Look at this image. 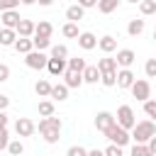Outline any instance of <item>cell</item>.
<instances>
[{"mask_svg": "<svg viewBox=\"0 0 156 156\" xmlns=\"http://www.w3.org/2000/svg\"><path fill=\"white\" fill-rule=\"evenodd\" d=\"M129 90H132V95H134L139 102H146V100L151 98V83H149L146 78H136Z\"/></svg>", "mask_w": 156, "mask_h": 156, "instance_id": "6", "label": "cell"}, {"mask_svg": "<svg viewBox=\"0 0 156 156\" xmlns=\"http://www.w3.org/2000/svg\"><path fill=\"white\" fill-rule=\"evenodd\" d=\"M144 73H146V78H156V58H149L144 63Z\"/></svg>", "mask_w": 156, "mask_h": 156, "instance_id": "37", "label": "cell"}, {"mask_svg": "<svg viewBox=\"0 0 156 156\" xmlns=\"http://www.w3.org/2000/svg\"><path fill=\"white\" fill-rule=\"evenodd\" d=\"M24 63H27V68H34V71H41V68H46V63H49V56L44 54V51H29V54H24Z\"/></svg>", "mask_w": 156, "mask_h": 156, "instance_id": "5", "label": "cell"}, {"mask_svg": "<svg viewBox=\"0 0 156 156\" xmlns=\"http://www.w3.org/2000/svg\"><path fill=\"white\" fill-rule=\"evenodd\" d=\"M105 136L110 139V144H117V146H127V144L132 141V132H129V129H124V127H119L117 122L105 132Z\"/></svg>", "mask_w": 156, "mask_h": 156, "instance_id": "3", "label": "cell"}, {"mask_svg": "<svg viewBox=\"0 0 156 156\" xmlns=\"http://www.w3.org/2000/svg\"><path fill=\"white\" fill-rule=\"evenodd\" d=\"M10 80V66L7 63H0V83Z\"/></svg>", "mask_w": 156, "mask_h": 156, "instance_id": "42", "label": "cell"}, {"mask_svg": "<svg viewBox=\"0 0 156 156\" xmlns=\"http://www.w3.org/2000/svg\"><path fill=\"white\" fill-rule=\"evenodd\" d=\"M134 80H136V76L132 73V68H119V71H117V88L127 90V88L134 85Z\"/></svg>", "mask_w": 156, "mask_h": 156, "instance_id": "9", "label": "cell"}, {"mask_svg": "<svg viewBox=\"0 0 156 156\" xmlns=\"http://www.w3.org/2000/svg\"><path fill=\"white\" fill-rule=\"evenodd\" d=\"M98 49H100L102 54H112V51H117V39H115L112 34H105V37L98 39Z\"/></svg>", "mask_w": 156, "mask_h": 156, "instance_id": "13", "label": "cell"}, {"mask_svg": "<svg viewBox=\"0 0 156 156\" xmlns=\"http://www.w3.org/2000/svg\"><path fill=\"white\" fill-rule=\"evenodd\" d=\"M37 110H39V115H41V117H51L56 107H54V102H51V100H41Z\"/></svg>", "mask_w": 156, "mask_h": 156, "instance_id": "33", "label": "cell"}, {"mask_svg": "<svg viewBox=\"0 0 156 156\" xmlns=\"http://www.w3.org/2000/svg\"><path fill=\"white\" fill-rule=\"evenodd\" d=\"M0 20H2V27H10V29H17V24H20V12L17 10H5V12H0Z\"/></svg>", "mask_w": 156, "mask_h": 156, "instance_id": "12", "label": "cell"}, {"mask_svg": "<svg viewBox=\"0 0 156 156\" xmlns=\"http://www.w3.org/2000/svg\"><path fill=\"white\" fill-rule=\"evenodd\" d=\"M66 63H68V68H71V71H78V73H83V71H85V66H88V63H85V58H80V56L68 58Z\"/></svg>", "mask_w": 156, "mask_h": 156, "instance_id": "32", "label": "cell"}, {"mask_svg": "<svg viewBox=\"0 0 156 156\" xmlns=\"http://www.w3.org/2000/svg\"><path fill=\"white\" fill-rule=\"evenodd\" d=\"M129 156H154L151 154V149H149V144H132V151H129Z\"/></svg>", "mask_w": 156, "mask_h": 156, "instance_id": "30", "label": "cell"}, {"mask_svg": "<svg viewBox=\"0 0 156 156\" xmlns=\"http://www.w3.org/2000/svg\"><path fill=\"white\" fill-rule=\"evenodd\" d=\"M156 134V122L154 119H141V122H136L134 124V129H132V141H136V144H149V139Z\"/></svg>", "mask_w": 156, "mask_h": 156, "instance_id": "2", "label": "cell"}, {"mask_svg": "<svg viewBox=\"0 0 156 156\" xmlns=\"http://www.w3.org/2000/svg\"><path fill=\"white\" fill-rule=\"evenodd\" d=\"M115 119H117V124L119 127H124V129H134V124H136V117H134V110L129 107V105H119L117 107V115H115Z\"/></svg>", "mask_w": 156, "mask_h": 156, "instance_id": "4", "label": "cell"}, {"mask_svg": "<svg viewBox=\"0 0 156 156\" xmlns=\"http://www.w3.org/2000/svg\"><path fill=\"white\" fill-rule=\"evenodd\" d=\"M149 149H151V154H156V134L149 139Z\"/></svg>", "mask_w": 156, "mask_h": 156, "instance_id": "45", "label": "cell"}, {"mask_svg": "<svg viewBox=\"0 0 156 156\" xmlns=\"http://www.w3.org/2000/svg\"><path fill=\"white\" fill-rule=\"evenodd\" d=\"M22 5H37V0H22Z\"/></svg>", "mask_w": 156, "mask_h": 156, "instance_id": "49", "label": "cell"}, {"mask_svg": "<svg viewBox=\"0 0 156 156\" xmlns=\"http://www.w3.org/2000/svg\"><path fill=\"white\" fill-rule=\"evenodd\" d=\"M115 58H117V66H119V68H132V63L136 61V54H134L132 49H119Z\"/></svg>", "mask_w": 156, "mask_h": 156, "instance_id": "10", "label": "cell"}, {"mask_svg": "<svg viewBox=\"0 0 156 156\" xmlns=\"http://www.w3.org/2000/svg\"><path fill=\"white\" fill-rule=\"evenodd\" d=\"M34 34H39V37H51V34H54V24H51V22H46V20H39V22H37Z\"/></svg>", "mask_w": 156, "mask_h": 156, "instance_id": "24", "label": "cell"}, {"mask_svg": "<svg viewBox=\"0 0 156 156\" xmlns=\"http://www.w3.org/2000/svg\"><path fill=\"white\" fill-rule=\"evenodd\" d=\"M88 156H105V151H100V149H93V151H88Z\"/></svg>", "mask_w": 156, "mask_h": 156, "instance_id": "48", "label": "cell"}, {"mask_svg": "<svg viewBox=\"0 0 156 156\" xmlns=\"http://www.w3.org/2000/svg\"><path fill=\"white\" fill-rule=\"evenodd\" d=\"M102 78V73H100V68L98 66H85V71H83V83H98Z\"/></svg>", "mask_w": 156, "mask_h": 156, "instance_id": "20", "label": "cell"}, {"mask_svg": "<svg viewBox=\"0 0 156 156\" xmlns=\"http://www.w3.org/2000/svg\"><path fill=\"white\" fill-rule=\"evenodd\" d=\"M34 29H37V22H32V20H20V24H17V34L20 37H34Z\"/></svg>", "mask_w": 156, "mask_h": 156, "instance_id": "17", "label": "cell"}, {"mask_svg": "<svg viewBox=\"0 0 156 156\" xmlns=\"http://www.w3.org/2000/svg\"><path fill=\"white\" fill-rule=\"evenodd\" d=\"M15 51H17V54H29V51H34V41H32V37H17V41H15Z\"/></svg>", "mask_w": 156, "mask_h": 156, "instance_id": "18", "label": "cell"}, {"mask_svg": "<svg viewBox=\"0 0 156 156\" xmlns=\"http://www.w3.org/2000/svg\"><path fill=\"white\" fill-rule=\"evenodd\" d=\"M83 15H85V7H80L78 2L71 5V7H66V20H68V22H80Z\"/></svg>", "mask_w": 156, "mask_h": 156, "instance_id": "19", "label": "cell"}, {"mask_svg": "<svg viewBox=\"0 0 156 156\" xmlns=\"http://www.w3.org/2000/svg\"><path fill=\"white\" fill-rule=\"evenodd\" d=\"M51 88H54V85H51L49 80H44V78L34 83V93H37L39 98H49V95H51Z\"/></svg>", "mask_w": 156, "mask_h": 156, "instance_id": "23", "label": "cell"}, {"mask_svg": "<svg viewBox=\"0 0 156 156\" xmlns=\"http://www.w3.org/2000/svg\"><path fill=\"white\" fill-rule=\"evenodd\" d=\"M144 115L156 122V98H149V100L144 102Z\"/></svg>", "mask_w": 156, "mask_h": 156, "instance_id": "34", "label": "cell"}, {"mask_svg": "<svg viewBox=\"0 0 156 156\" xmlns=\"http://www.w3.org/2000/svg\"><path fill=\"white\" fill-rule=\"evenodd\" d=\"M37 129H39V134H41V139H44L46 144H56V141L61 139V119L54 117V115L39 119Z\"/></svg>", "mask_w": 156, "mask_h": 156, "instance_id": "1", "label": "cell"}, {"mask_svg": "<svg viewBox=\"0 0 156 156\" xmlns=\"http://www.w3.org/2000/svg\"><path fill=\"white\" fill-rule=\"evenodd\" d=\"M119 7V0H100L98 2V10L102 12V15H110V12H115Z\"/></svg>", "mask_w": 156, "mask_h": 156, "instance_id": "28", "label": "cell"}, {"mask_svg": "<svg viewBox=\"0 0 156 156\" xmlns=\"http://www.w3.org/2000/svg\"><path fill=\"white\" fill-rule=\"evenodd\" d=\"M0 127H7V115L0 110Z\"/></svg>", "mask_w": 156, "mask_h": 156, "instance_id": "46", "label": "cell"}, {"mask_svg": "<svg viewBox=\"0 0 156 156\" xmlns=\"http://www.w3.org/2000/svg\"><path fill=\"white\" fill-rule=\"evenodd\" d=\"M68 68V63H66V58H51L49 56V63H46V71L51 73V76H63V71Z\"/></svg>", "mask_w": 156, "mask_h": 156, "instance_id": "14", "label": "cell"}, {"mask_svg": "<svg viewBox=\"0 0 156 156\" xmlns=\"http://www.w3.org/2000/svg\"><path fill=\"white\" fill-rule=\"evenodd\" d=\"M154 39H156V29H154Z\"/></svg>", "mask_w": 156, "mask_h": 156, "instance_id": "51", "label": "cell"}, {"mask_svg": "<svg viewBox=\"0 0 156 156\" xmlns=\"http://www.w3.org/2000/svg\"><path fill=\"white\" fill-rule=\"evenodd\" d=\"M68 90H71V88H68L66 83H56V85L51 88V95H49V98H51V100H58V102H63V100L68 98Z\"/></svg>", "mask_w": 156, "mask_h": 156, "instance_id": "21", "label": "cell"}, {"mask_svg": "<svg viewBox=\"0 0 156 156\" xmlns=\"http://www.w3.org/2000/svg\"><path fill=\"white\" fill-rule=\"evenodd\" d=\"M7 151H10L12 156H22V154H24V144H22L20 139H15V141L10 139V144H7Z\"/></svg>", "mask_w": 156, "mask_h": 156, "instance_id": "36", "label": "cell"}, {"mask_svg": "<svg viewBox=\"0 0 156 156\" xmlns=\"http://www.w3.org/2000/svg\"><path fill=\"white\" fill-rule=\"evenodd\" d=\"M63 83H66L68 88H80V85H83V73L66 68V71H63Z\"/></svg>", "mask_w": 156, "mask_h": 156, "instance_id": "15", "label": "cell"}, {"mask_svg": "<svg viewBox=\"0 0 156 156\" xmlns=\"http://www.w3.org/2000/svg\"><path fill=\"white\" fill-rule=\"evenodd\" d=\"M139 12H141L144 17L156 15V0H141V2H139Z\"/></svg>", "mask_w": 156, "mask_h": 156, "instance_id": "29", "label": "cell"}, {"mask_svg": "<svg viewBox=\"0 0 156 156\" xmlns=\"http://www.w3.org/2000/svg\"><path fill=\"white\" fill-rule=\"evenodd\" d=\"M100 83H102L105 88H112V85H117V71H107V73H102Z\"/></svg>", "mask_w": 156, "mask_h": 156, "instance_id": "35", "label": "cell"}, {"mask_svg": "<svg viewBox=\"0 0 156 156\" xmlns=\"http://www.w3.org/2000/svg\"><path fill=\"white\" fill-rule=\"evenodd\" d=\"M32 41H34V49H37V51H46V49H51V37H39V34H34Z\"/></svg>", "mask_w": 156, "mask_h": 156, "instance_id": "27", "label": "cell"}, {"mask_svg": "<svg viewBox=\"0 0 156 156\" xmlns=\"http://www.w3.org/2000/svg\"><path fill=\"white\" fill-rule=\"evenodd\" d=\"M124 146H117V144H110L107 149H105V156H124V151H122Z\"/></svg>", "mask_w": 156, "mask_h": 156, "instance_id": "41", "label": "cell"}, {"mask_svg": "<svg viewBox=\"0 0 156 156\" xmlns=\"http://www.w3.org/2000/svg\"><path fill=\"white\" fill-rule=\"evenodd\" d=\"M7 144H10V132H7V127H0V151H5Z\"/></svg>", "mask_w": 156, "mask_h": 156, "instance_id": "40", "label": "cell"}, {"mask_svg": "<svg viewBox=\"0 0 156 156\" xmlns=\"http://www.w3.org/2000/svg\"><path fill=\"white\" fill-rule=\"evenodd\" d=\"M154 156H156V154H154Z\"/></svg>", "mask_w": 156, "mask_h": 156, "instance_id": "52", "label": "cell"}, {"mask_svg": "<svg viewBox=\"0 0 156 156\" xmlns=\"http://www.w3.org/2000/svg\"><path fill=\"white\" fill-rule=\"evenodd\" d=\"M127 2H134V5H136V2H141V0H127Z\"/></svg>", "mask_w": 156, "mask_h": 156, "instance_id": "50", "label": "cell"}, {"mask_svg": "<svg viewBox=\"0 0 156 156\" xmlns=\"http://www.w3.org/2000/svg\"><path fill=\"white\" fill-rule=\"evenodd\" d=\"M51 58H66L68 61V46L66 44H54L51 46Z\"/></svg>", "mask_w": 156, "mask_h": 156, "instance_id": "31", "label": "cell"}, {"mask_svg": "<svg viewBox=\"0 0 156 156\" xmlns=\"http://www.w3.org/2000/svg\"><path fill=\"white\" fill-rule=\"evenodd\" d=\"M61 34L66 37V39H78V22H66L63 27H61Z\"/></svg>", "mask_w": 156, "mask_h": 156, "instance_id": "25", "label": "cell"}, {"mask_svg": "<svg viewBox=\"0 0 156 156\" xmlns=\"http://www.w3.org/2000/svg\"><path fill=\"white\" fill-rule=\"evenodd\" d=\"M37 2H39L41 7H51V5H54V0H37Z\"/></svg>", "mask_w": 156, "mask_h": 156, "instance_id": "47", "label": "cell"}, {"mask_svg": "<svg viewBox=\"0 0 156 156\" xmlns=\"http://www.w3.org/2000/svg\"><path fill=\"white\" fill-rule=\"evenodd\" d=\"M115 122H117V119H115V115H112V112H107V110H102V112H98V115H95V129H98V132H102V134H105Z\"/></svg>", "mask_w": 156, "mask_h": 156, "instance_id": "7", "label": "cell"}, {"mask_svg": "<svg viewBox=\"0 0 156 156\" xmlns=\"http://www.w3.org/2000/svg\"><path fill=\"white\" fill-rule=\"evenodd\" d=\"M17 29H10V27H2L0 29V46H15L17 41Z\"/></svg>", "mask_w": 156, "mask_h": 156, "instance_id": "16", "label": "cell"}, {"mask_svg": "<svg viewBox=\"0 0 156 156\" xmlns=\"http://www.w3.org/2000/svg\"><path fill=\"white\" fill-rule=\"evenodd\" d=\"M98 2H100V0H78V5L85 7V10H88V7H98Z\"/></svg>", "mask_w": 156, "mask_h": 156, "instance_id": "43", "label": "cell"}, {"mask_svg": "<svg viewBox=\"0 0 156 156\" xmlns=\"http://www.w3.org/2000/svg\"><path fill=\"white\" fill-rule=\"evenodd\" d=\"M144 27H146V22L134 17V20H129V24H127V34H129V37H139V34L144 32Z\"/></svg>", "mask_w": 156, "mask_h": 156, "instance_id": "22", "label": "cell"}, {"mask_svg": "<svg viewBox=\"0 0 156 156\" xmlns=\"http://www.w3.org/2000/svg\"><path fill=\"white\" fill-rule=\"evenodd\" d=\"M7 107H10V98H7V95H0V110L5 112Z\"/></svg>", "mask_w": 156, "mask_h": 156, "instance_id": "44", "label": "cell"}, {"mask_svg": "<svg viewBox=\"0 0 156 156\" xmlns=\"http://www.w3.org/2000/svg\"><path fill=\"white\" fill-rule=\"evenodd\" d=\"M20 2H22V0H0V12H5V10H17Z\"/></svg>", "mask_w": 156, "mask_h": 156, "instance_id": "39", "label": "cell"}, {"mask_svg": "<svg viewBox=\"0 0 156 156\" xmlns=\"http://www.w3.org/2000/svg\"><path fill=\"white\" fill-rule=\"evenodd\" d=\"M66 156H88V149H85V146H78V144H73V146H68Z\"/></svg>", "mask_w": 156, "mask_h": 156, "instance_id": "38", "label": "cell"}, {"mask_svg": "<svg viewBox=\"0 0 156 156\" xmlns=\"http://www.w3.org/2000/svg\"><path fill=\"white\" fill-rule=\"evenodd\" d=\"M98 68H100V73H107V71H117L119 66H117V58L105 56V58H100V61H98Z\"/></svg>", "mask_w": 156, "mask_h": 156, "instance_id": "26", "label": "cell"}, {"mask_svg": "<svg viewBox=\"0 0 156 156\" xmlns=\"http://www.w3.org/2000/svg\"><path fill=\"white\" fill-rule=\"evenodd\" d=\"M76 41H78V46H80L83 51H90V49H95V46H98V37H95L93 32H80Z\"/></svg>", "mask_w": 156, "mask_h": 156, "instance_id": "11", "label": "cell"}, {"mask_svg": "<svg viewBox=\"0 0 156 156\" xmlns=\"http://www.w3.org/2000/svg\"><path fill=\"white\" fill-rule=\"evenodd\" d=\"M15 132H17V136H32V134L37 132V124H34L29 117H17Z\"/></svg>", "mask_w": 156, "mask_h": 156, "instance_id": "8", "label": "cell"}]
</instances>
